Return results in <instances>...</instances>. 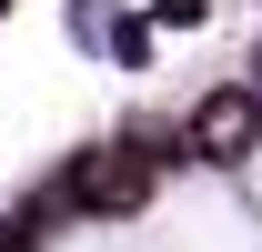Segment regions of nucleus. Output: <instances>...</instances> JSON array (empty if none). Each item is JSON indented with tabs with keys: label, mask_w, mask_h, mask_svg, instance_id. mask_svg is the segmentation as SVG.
<instances>
[{
	"label": "nucleus",
	"mask_w": 262,
	"mask_h": 252,
	"mask_svg": "<svg viewBox=\"0 0 262 252\" xmlns=\"http://www.w3.org/2000/svg\"><path fill=\"white\" fill-rule=\"evenodd\" d=\"M151 182H162V141L151 131H121V141H101V152L71 161V202L81 212H141Z\"/></svg>",
	"instance_id": "1"
},
{
	"label": "nucleus",
	"mask_w": 262,
	"mask_h": 252,
	"mask_svg": "<svg viewBox=\"0 0 262 252\" xmlns=\"http://www.w3.org/2000/svg\"><path fill=\"white\" fill-rule=\"evenodd\" d=\"M252 141H262V101H252V81L202 91V111H192V161H252Z\"/></svg>",
	"instance_id": "2"
},
{
	"label": "nucleus",
	"mask_w": 262,
	"mask_h": 252,
	"mask_svg": "<svg viewBox=\"0 0 262 252\" xmlns=\"http://www.w3.org/2000/svg\"><path fill=\"white\" fill-rule=\"evenodd\" d=\"M252 101H262V81H252Z\"/></svg>",
	"instance_id": "3"
}]
</instances>
